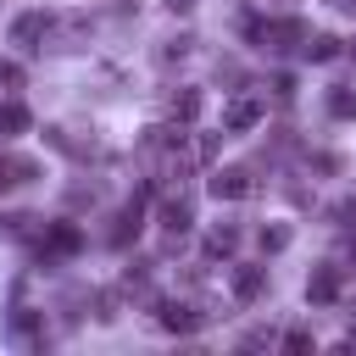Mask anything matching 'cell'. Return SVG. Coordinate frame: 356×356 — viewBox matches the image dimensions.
<instances>
[{"label":"cell","mask_w":356,"mask_h":356,"mask_svg":"<svg viewBox=\"0 0 356 356\" xmlns=\"http://www.w3.org/2000/svg\"><path fill=\"white\" fill-rule=\"evenodd\" d=\"M328 117L350 122V117H356V95H350V89H328Z\"/></svg>","instance_id":"ba28073f"},{"label":"cell","mask_w":356,"mask_h":356,"mask_svg":"<svg viewBox=\"0 0 356 356\" xmlns=\"http://www.w3.org/2000/svg\"><path fill=\"white\" fill-rule=\"evenodd\" d=\"M256 117H261V106H256V100H239V106H228V117H222V122H228L234 134H245Z\"/></svg>","instance_id":"52a82bcc"},{"label":"cell","mask_w":356,"mask_h":356,"mask_svg":"<svg viewBox=\"0 0 356 356\" xmlns=\"http://www.w3.org/2000/svg\"><path fill=\"white\" fill-rule=\"evenodd\" d=\"M161 323H167V328H172V334H189V328H195V323H200V317H195V312H189V306H167V312H161Z\"/></svg>","instance_id":"30bf717a"},{"label":"cell","mask_w":356,"mask_h":356,"mask_svg":"<svg viewBox=\"0 0 356 356\" xmlns=\"http://www.w3.org/2000/svg\"><path fill=\"white\" fill-rule=\"evenodd\" d=\"M44 245H50V256H72V250L83 245V234H78L72 222H56V228L44 234Z\"/></svg>","instance_id":"7a4b0ae2"},{"label":"cell","mask_w":356,"mask_h":356,"mask_svg":"<svg viewBox=\"0 0 356 356\" xmlns=\"http://www.w3.org/2000/svg\"><path fill=\"white\" fill-rule=\"evenodd\" d=\"M161 228L184 234V228H189V206H184V200H167V206H161Z\"/></svg>","instance_id":"9c48e42d"},{"label":"cell","mask_w":356,"mask_h":356,"mask_svg":"<svg viewBox=\"0 0 356 356\" xmlns=\"http://www.w3.org/2000/svg\"><path fill=\"white\" fill-rule=\"evenodd\" d=\"M334 295H339V273H334V267H317L312 284H306V300H323V306H328Z\"/></svg>","instance_id":"3957f363"},{"label":"cell","mask_w":356,"mask_h":356,"mask_svg":"<svg viewBox=\"0 0 356 356\" xmlns=\"http://www.w3.org/2000/svg\"><path fill=\"white\" fill-rule=\"evenodd\" d=\"M284 245H289V228H267L261 234V250H284Z\"/></svg>","instance_id":"5bb4252c"},{"label":"cell","mask_w":356,"mask_h":356,"mask_svg":"<svg viewBox=\"0 0 356 356\" xmlns=\"http://www.w3.org/2000/svg\"><path fill=\"white\" fill-rule=\"evenodd\" d=\"M0 83H6V89H17V83H22V72H17V61H0Z\"/></svg>","instance_id":"9a60e30c"},{"label":"cell","mask_w":356,"mask_h":356,"mask_svg":"<svg viewBox=\"0 0 356 356\" xmlns=\"http://www.w3.org/2000/svg\"><path fill=\"white\" fill-rule=\"evenodd\" d=\"M172 117H184V122H195V117H200V95H195V89H184V95L172 100Z\"/></svg>","instance_id":"7c38bea8"},{"label":"cell","mask_w":356,"mask_h":356,"mask_svg":"<svg viewBox=\"0 0 356 356\" xmlns=\"http://www.w3.org/2000/svg\"><path fill=\"white\" fill-rule=\"evenodd\" d=\"M167 6H172V11H189V6H195V0H167Z\"/></svg>","instance_id":"2e32d148"},{"label":"cell","mask_w":356,"mask_h":356,"mask_svg":"<svg viewBox=\"0 0 356 356\" xmlns=\"http://www.w3.org/2000/svg\"><path fill=\"white\" fill-rule=\"evenodd\" d=\"M306 56H312V61H334V56H339V39H328V33H317V39L306 44Z\"/></svg>","instance_id":"8fae6325"},{"label":"cell","mask_w":356,"mask_h":356,"mask_svg":"<svg viewBox=\"0 0 356 356\" xmlns=\"http://www.w3.org/2000/svg\"><path fill=\"white\" fill-rule=\"evenodd\" d=\"M44 33V17L39 11H28V17H17V28H11V39L22 44V50H33V39Z\"/></svg>","instance_id":"8992f818"},{"label":"cell","mask_w":356,"mask_h":356,"mask_svg":"<svg viewBox=\"0 0 356 356\" xmlns=\"http://www.w3.org/2000/svg\"><path fill=\"white\" fill-rule=\"evenodd\" d=\"M261 289H267V273H261V267H239V273H234V295H239V300H256Z\"/></svg>","instance_id":"277c9868"},{"label":"cell","mask_w":356,"mask_h":356,"mask_svg":"<svg viewBox=\"0 0 356 356\" xmlns=\"http://www.w3.org/2000/svg\"><path fill=\"white\" fill-rule=\"evenodd\" d=\"M211 195L217 200H245L250 195V178L245 172H211Z\"/></svg>","instance_id":"6da1fadb"},{"label":"cell","mask_w":356,"mask_h":356,"mask_svg":"<svg viewBox=\"0 0 356 356\" xmlns=\"http://www.w3.org/2000/svg\"><path fill=\"white\" fill-rule=\"evenodd\" d=\"M17 134H28V111L17 100H6L0 106V139H17Z\"/></svg>","instance_id":"5b68a950"},{"label":"cell","mask_w":356,"mask_h":356,"mask_svg":"<svg viewBox=\"0 0 356 356\" xmlns=\"http://www.w3.org/2000/svg\"><path fill=\"white\" fill-rule=\"evenodd\" d=\"M234 245H239V234H234V228H211V239H206V250H211V256H228Z\"/></svg>","instance_id":"4fadbf2b"}]
</instances>
